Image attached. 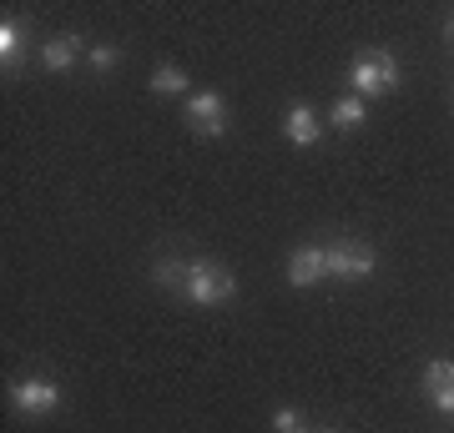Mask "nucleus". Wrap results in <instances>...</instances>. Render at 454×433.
I'll return each instance as SVG.
<instances>
[{"instance_id":"1","label":"nucleus","mask_w":454,"mask_h":433,"mask_svg":"<svg viewBox=\"0 0 454 433\" xmlns=\"http://www.w3.org/2000/svg\"><path fill=\"white\" fill-rule=\"evenodd\" d=\"M182 298L192 307H223L238 298V277L227 273L223 262H207V257H192L187 267H182Z\"/></svg>"},{"instance_id":"2","label":"nucleus","mask_w":454,"mask_h":433,"mask_svg":"<svg viewBox=\"0 0 454 433\" xmlns=\"http://www.w3.org/2000/svg\"><path fill=\"white\" fill-rule=\"evenodd\" d=\"M348 86H354V97H389L399 91V56L384 46L373 50H358L354 61H348Z\"/></svg>"},{"instance_id":"3","label":"nucleus","mask_w":454,"mask_h":433,"mask_svg":"<svg viewBox=\"0 0 454 433\" xmlns=\"http://www.w3.org/2000/svg\"><path fill=\"white\" fill-rule=\"evenodd\" d=\"M373 267H379V257L358 237H339L328 247V277H339V282H364V277H373Z\"/></svg>"},{"instance_id":"4","label":"nucleus","mask_w":454,"mask_h":433,"mask_svg":"<svg viewBox=\"0 0 454 433\" xmlns=\"http://www.w3.org/2000/svg\"><path fill=\"white\" fill-rule=\"evenodd\" d=\"M11 408L26 418H46L61 408V388L51 383V378H16L11 383Z\"/></svg>"},{"instance_id":"5","label":"nucleus","mask_w":454,"mask_h":433,"mask_svg":"<svg viewBox=\"0 0 454 433\" xmlns=\"http://www.w3.org/2000/svg\"><path fill=\"white\" fill-rule=\"evenodd\" d=\"M187 127H192L197 136H223L227 131L223 91H192V97H187Z\"/></svg>"},{"instance_id":"6","label":"nucleus","mask_w":454,"mask_h":433,"mask_svg":"<svg viewBox=\"0 0 454 433\" xmlns=\"http://www.w3.org/2000/svg\"><path fill=\"white\" fill-rule=\"evenodd\" d=\"M328 277V247L324 242H309V247H298L288 257V282L293 288H313V282H324Z\"/></svg>"},{"instance_id":"7","label":"nucleus","mask_w":454,"mask_h":433,"mask_svg":"<svg viewBox=\"0 0 454 433\" xmlns=\"http://www.w3.org/2000/svg\"><path fill=\"white\" fill-rule=\"evenodd\" d=\"M283 136H288L293 146H318L324 121H318V112H313L309 101H293L288 106V116H283Z\"/></svg>"},{"instance_id":"8","label":"nucleus","mask_w":454,"mask_h":433,"mask_svg":"<svg viewBox=\"0 0 454 433\" xmlns=\"http://www.w3.org/2000/svg\"><path fill=\"white\" fill-rule=\"evenodd\" d=\"M86 41L82 35H71V31H61V35H51L46 46H41V61H46V71H56V76H61V71H71V66L76 61H86Z\"/></svg>"},{"instance_id":"9","label":"nucleus","mask_w":454,"mask_h":433,"mask_svg":"<svg viewBox=\"0 0 454 433\" xmlns=\"http://www.w3.org/2000/svg\"><path fill=\"white\" fill-rule=\"evenodd\" d=\"M424 393H429V403H434L439 414H454V363H429L424 368Z\"/></svg>"},{"instance_id":"10","label":"nucleus","mask_w":454,"mask_h":433,"mask_svg":"<svg viewBox=\"0 0 454 433\" xmlns=\"http://www.w3.org/2000/svg\"><path fill=\"white\" fill-rule=\"evenodd\" d=\"M0 66L16 76L20 66H26V26H20L16 16H5L0 20Z\"/></svg>"},{"instance_id":"11","label":"nucleus","mask_w":454,"mask_h":433,"mask_svg":"<svg viewBox=\"0 0 454 433\" xmlns=\"http://www.w3.org/2000/svg\"><path fill=\"white\" fill-rule=\"evenodd\" d=\"M157 97H177V91H187V71L182 66H172V61H162L157 71H152V81H146Z\"/></svg>"},{"instance_id":"12","label":"nucleus","mask_w":454,"mask_h":433,"mask_svg":"<svg viewBox=\"0 0 454 433\" xmlns=\"http://www.w3.org/2000/svg\"><path fill=\"white\" fill-rule=\"evenodd\" d=\"M364 116H369L364 97H339V101H333V127H339V131H358V127H364Z\"/></svg>"},{"instance_id":"13","label":"nucleus","mask_w":454,"mask_h":433,"mask_svg":"<svg viewBox=\"0 0 454 433\" xmlns=\"http://www.w3.org/2000/svg\"><path fill=\"white\" fill-rule=\"evenodd\" d=\"M86 66L106 76V71H116V66H121V50H116V46H91V50H86Z\"/></svg>"},{"instance_id":"14","label":"nucleus","mask_w":454,"mask_h":433,"mask_svg":"<svg viewBox=\"0 0 454 433\" xmlns=\"http://www.w3.org/2000/svg\"><path fill=\"white\" fill-rule=\"evenodd\" d=\"M182 267H187V262H167V257H162V262L152 267V282H157V288H172V292H177V288H182Z\"/></svg>"},{"instance_id":"15","label":"nucleus","mask_w":454,"mask_h":433,"mask_svg":"<svg viewBox=\"0 0 454 433\" xmlns=\"http://www.w3.org/2000/svg\"><path fill=\"white\" fill-rule=\"evenodd\" d=\"M273 429H278V433H309V418L298 414V408H278V414H273Z\"/></svg>"},{"instance_id":"16","label":"nucleus","mask_w":454,"mask_h":433,"mask_svg":"<svg viewBox=\"0 0 454 433\" xmlns=\"http://www.w3.org/2000/svg\"><path fill=\"white\" fill-rule=\"evenodd\" d=\"M444 41H450V50H454V11H450V26H444Z\"/></svg>"},{"instance_id":"17","label":"nucleus","mask_w":454,"mask_h":433,"mask_svg":"<svg viewBox=\"0 0 454 433\" xmlns=\"http://www.w3.org/2000/svg\"><path fill=\"white\" fill-rule=\"evenodd\" d=\"M309 433H339V429H309Z\"/></svg>"}]
</instances>
